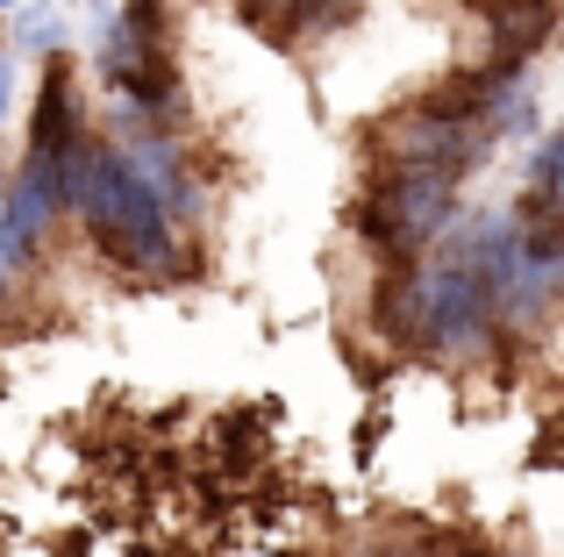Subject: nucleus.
Returning <instances> with one entry per match:
<instances>
[{
    "label": "nucleus",
    "mask_w": 564,
    "mask_h": 557,
    "mask_svg": "<svg viewBox=\"0 0 564 557\" xmlns=\"http://www.w3.org/2000/svg\"><path fill=\"white\" fill-rule=\"evenodd\" d=\"M471 186L436 179V172H358L350 194V243L372 251L379 265H414L429 258L471 208Z\"/></svg>",
    "instance_id": "1"
},
{
    "label": "nucleus",
    "mask_w": 564,
    "mask_h": 557,
    "mask_svg": "<svg viewBox=\"0 0 564 557\" xmlns=\"http://www.w3.org/2000/svg\"><path fill=\"white\" fill-rule=\"evenodd\" d=\"M358 143H365V157H358L365 172H436V179H457V186H471L486 172V157L500 151L486 136V122H457L429 94L372 114Z\"/></svg>",
    "instance_id": "2"
},
{
    "label": "nucleus",
    "mask_w": 564,
    "mask_h": 557,
    "mask_svg": "<svg viewBox=\"0 0 564 557\" xmlns=\"http://www.w3.org/2000/svg\"><path fill=\"white\" fill-rule=\"evenodd\" d=\"M94 108H100V100H94V79H86L79 57H72V51L43 57V79H36V100H29V143H22V151L65 172V157L100 129Z\"/></svg>",
    "instance_id": "3"
},
{
    "label": "nucleus",
    "mask_w": 564,
    "mask_h": 557,
    "mask_svg": "<svg viewBox=\"0 0 564 557\" xmlns=\"http://www.w3.org/2000/svg\"><path fill=\"white\" fill-rule=\"evenodd\" d=\"M0 215H8L14 243H22L29 258H43L51 265L57 243L72 237V215H65V179H57V165H43V157H14L8 179H0Z\"/></svg>",
    "instance_id": "4"
},
{
    "label": "nucleus",
    "mask_w": 564,
    "mask_h": 557,
    "mask_svg": "<svg viewBox=\"0 0 564 557\" xmlns=\"http://www.w3.org/2000/svg\"><path fill=\"white\" fill-rule=\"evenodd\" d=\"M8 51H14V65L22 57H57V51H72V29H65V14H57V0H22V8L8 14Z\"/></svg>",
    "instance_id": "5"
},
{
    "label": "nucleus",
    "mask_w": 564,
    "mask_h": 557,
    "mask_svg": "<svg viewBox=\"0 0 564 557\" xmlns=\"http://www.w3.org/2000/svg\"><path fill=\"white\" fill-rule=\"evenodd\" d=\"M514 200H529V208H564V122H557V129H543V136L529 143Z\"/></svg>",
    "instance_id": "6"
},
{
    "label": "nucleus",
    "mask_w": 564,
    "mask_h": 557,
    "mask_svg": "<svg viewBox=\"0 0 564 557\" xmlns=\"http://www.w3.org/2000/svg\"><path fill=\"white\" fill-rule=\"evenodd\" d=\"M451 557H514V550H500L494 536H479V529H457V522H451Z\"/></svg>",
    "instance_id": "7"
},
{
    "label": "nucleus",
    "mask_w": 564,
    "mask_h": 557,
    "mask_svg": "<svg viewBox=\"0 0 564 557\" xmlns=\"http://www.w3.org/2000/svg\"><path fill=\"white\" fill-rule=\"evenodd\" d=\"M8 114H14V51L0 57V129H8Z\"/></svg>",
    "instance_id": "8"
},
{
    "label": "nucleus",
    "mask_w": 564,
    "mask_h": 557,
    "mask_svg": "<svg viewBox=\"0 0 564 557\" xmlns=\"http://www.w3.org/2000/svg\"><path fill=\"white\" fill-rule=\"evenodd\" d=\"M14 8H22V0H0V22H8V14H14Z\"/></svg>",
    "instance_id": "9"
},
{
    "label": "nucleus",
    "mask_w": 564,
    "mask_h": 557,
    "mask_svg": "<svg viewBox=\"0 0 564 557\" xmlns=\"http://www.w3.org/2000/svg\"><path fill=\"white\" fill-rule=\"evenodd\" d=\"M0 57H8V22H0Z\"/></svg>",
    "instance_id": "10"
},
{
    "label": "nucleus",
    "mask_w": 564,
    "mask_h": 557,
    "mask_svg": "<svg viewBox=\"0 0 564 557\" xmlns=\"http://www.w3.org/2000/svg\"><path fill=\"white\" fill-rule=\"evenodd\" d=\"M465 8H500V0H465Z\"/></svg>",
    "instance_id": "11"
}]
</instances>
